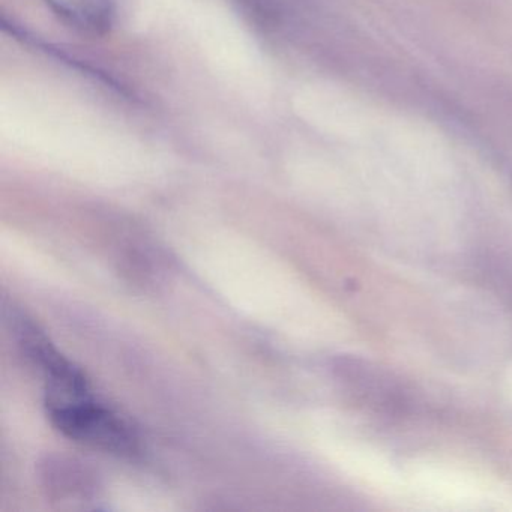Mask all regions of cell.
<instances>
[{
  "mask_svg": "<svg viewBox=\"0 0 512 512\" xmlns=\"http://www.w3.org/2000/svg\"><path fill=\"white\" fill-rule=\"evenodd\" d=\"M43 478L47 488L58 496H88L92 490L91 476L80 464L71 460H47Z\"/></svg>",
  "mask_w": 512,
  "mask_h": 512,
  "instance_id": "3",
  "label": "cell"
},
{
  "mask_svg": "<svg viewBox=\"0 0 512 512\" xmlns=\"http://www.w3.org/2000/svg\"><path fill=\"white\" fill-rule=\"evenodd\" d=\"M47 7L68 28L88 35L103 37L115 22L112 0H44Z\"/></svg>",
  "mask_w": 512,
  "mask_h": 512,
  "instance_id": "2",
  "label": "cell"
},
{
  "mask_svg": "<svg viewBox=\"0 0 512 512\" xmlns=\"http://www.w3.org/2000/svg\"><path fill=\"white\" fill-rule=\"evenodd\" d=\"M50 421L64 436L116 455H131L137 448L133 428L109 407L97 403L89 389L49 392Z\"/></svg>",
  "mask_w": 512,
  "mask_h": 512,
  "instance_id": "1",
  "label": "cell"
}]
</instances>
